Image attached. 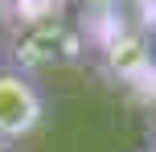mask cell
I'll return each instance as SVG.
<instances>
[{"mask_svg":"<svg viewBox=\"0 0 156 152\" xmlns=\"http://www.w3.org/2000/svg\"><path fill=\"white\" fill-rule=\"evenodd\" d=\"M45 119V95L33 74L16 66H0V144L33 136Z\"/></svg>","mask_w":156,"mask_h":152,"instance_id":"6da1fadb","label":"cell"},{"mask_svg":"<svg viewBox=\"0 0 156 152\" xmlns=\"http://www.w3.org/2000/svg\"><path fill=\"white\" fill-rule=\"evenodd\" d=\"M148 49H152V66H156V25H152V33H148Z\"/></svg>","mask_w":156,"mask_h":152,"instance_id":"7a4b0ae2","label":"cell"},{"mask_svg":"<svg viewBox=\"0 0 156 152\" xmlns=\"http://www.w3.org/2000/svg\"><path fill=\"white\" fill-rule=\"evenodd\" d=\"M0 152H8V144H0Z\"/></svg>","mask_w":156,"mask_h":152,"instance_id":"3957f363","label":"cell"},{"mask_svg":"<svg viewBox=\"0 0 156 152\" xmlns=\"http://www.w3.org/2000/svg\"><path fill=\"white\" fill-rule=\"evenodd\" d=\"M12 4H21V0H12Z\"/></svg>","mask_w":156,"mask_h":152,"instance_id":"277c9868","label":"cell"},{"mask_svg":"<svg viewBox=\"0 0 156 152\" xmlns=\"http://www.w3.org/2000/svg\"><path fill=\"white\" fill-rule=\"evenodd\" d=\"M152 152H156V148H152Z\"/></svg>","mask_w":156,"mask_h":152,"instance_id":"5b68a950","label":"cell"}]
</instances>
